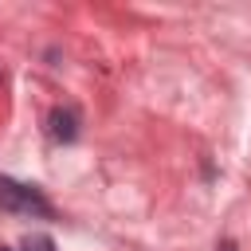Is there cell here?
<instances>
[{"label": "cell", "mask_w": 251, "mask_h": 251, "mask_svg": "<svg viewBox=\"0 0 251 251\" xmlns=\"http://www.w3.org/2000/svg\"><path fill=\"white\" fill-rule=\"evenodd\" d=\"M47 133H51L55 141H75V137H78V114H75L71 106H55L51 118H47Z\"/></svg>", "instance_id": "7a4b0ae2"}, {"label": "cell", "mask_w": 251, "mask_h": 251, "mask_svg": "<svg viewBox=\"0 0 251 251\" xmlns=\"http://www.w3.org/2000/svg\"><path fill=\"white\" fill-rule=\"evenodd\" d=\"M0 208H4V212H20V216H43V220L55 216L51 204L39 196V188L20 184V180H12V176H0Z\"/></svg>", "instance_id": "6da1fadb"}, {"label": "cell", "mask_w": 251, "mask_h": 251, "mask_svg": "<svg viewBox=\"0 0 251 251\" xmlns=\"http://www.w3.org/2000/svg\"><path fill=\"white\" fill-rule=\"evenodd\" d=\"M24 251H55V239L35 231V235H27V239H24Z\"/></svg>", "instance_id": "3957f363"}, {"label": "cell", "mask_w": 251, "mask_h": 251, "mask_svg": "<svg viewBox=\"0 0 251 251\" xmlns=\"http://www.w3.org/2000/svg\"><path fill=\"white\" fill-rule=\"evenodd\" d=\"M216 251H239V247H235V239H220V243H216Z\"/></svg>", "instance_id": "277c9868"}, {"label": "cell", "mask_w": 251, "mask_h": 251, "mask_svg": "<svg viewBox=\"0 0 251 251\" xmlns=\"http://www.w3.org/2000/svg\"><path fill=\"white\" fill-rule=\"evenodd\" d=\"M0 251H16V247H4V243H0Z\"/></svg>", "instance_id": "5b68a950"}]
</instances>
